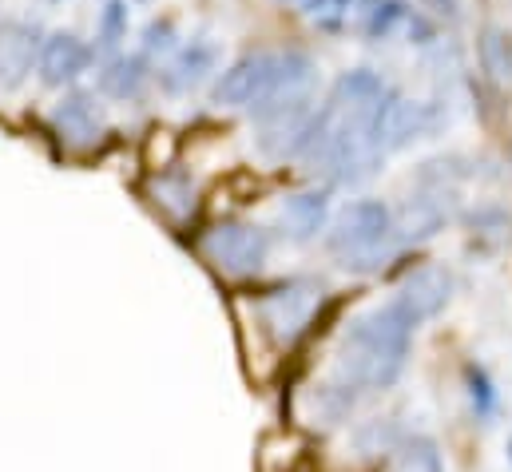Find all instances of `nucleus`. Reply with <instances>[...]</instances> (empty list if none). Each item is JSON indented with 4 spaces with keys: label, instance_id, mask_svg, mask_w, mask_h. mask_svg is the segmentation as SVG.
I'll use <instances>...</instances> for the list:
<instances>
[{
    "label": "nucleus",
    "instance_id": "1",
    "mask_svg": "<svg viewBox=\"0 0 512 472\" xmlns=\"http://www.w3.org/2000/svg\"><path fill=\"white\" fill-rule=\"evenodd\" d=\"M409 342H413V326L405 322V314L393 302L354 318L342 334L338 354H334L330 385L346 389L354 401H358V393L389 389L405 369Z\"/></svg>",
    "mask_w": 512,
    "mask_h": 472
},
{
    "label": "nucleus",
    "instance_id": "2",
    "mask_svg": "<svg viewBox=\"0 0 512 472\" xmlns=\"http://www.w3.org/2000/svg\"><path fill=\"white\" fill-rule=\"evenodd\" d=\"M314 92V60L302 48H255L239 56L227 72H219L211 100L223 108L258 112L274 100Z\"/></svg>",
    "mask_w": 512,
    "mask_h": 472
},
{
    "label": "nucleus",
    "instance_id": "3",
    "mask_svg": "<svg viewBox=\"0 0 512 472\" xmlns=\"http://www.w3.org/2000/svg\"><path fill=\"white\" fill-rule=\"evenodd\" d=\"M326 246L334 254V262L350 274H378L385 270L401 246L393 238V211L382 199H354L346 203L330 231H326Z\"/></svg>",
    "mask_w": 512,
    "mask_h": 472
},
{
    "label": "nucleus",
    "instance_id": "4",
    "mask_svg": "<svg viewBox=\"0 0 512 472\" xmlns=\"http://www.w3.org/2000/svg\"><path fill=\"white\" fill-rule=\"evenodd\" d=\"M441 123H445L441 100H413V96H401L389 88V96L378 104V112L370 119V135H374L378 151L389 155V151H405L409 143L433 135Z\"/></svg>",
    "mask_w": 512,
    "mask_h": 472
},
{
    "label": "nucleus",
    "instance_id": "5",
    "mask_svg": "<svg viewBox=\"0 0 512 472\" xmlns=\"http://www.w3.org/2000/svg\"><path fill=\"white\" fill-rule=\"evenodd\" d=\"M314 112H318L314 92L290 96V100H274V104L251 112L255 116V147L266 159H274V163L298 159L302 143H306V131L314 123Z\"/></svg>",
    "mask_w": 512,
    "mask_h": 472
},
{
    "label": "nucleus",
    "instance_id": "6",
    "mask_svg": "<svg viewBox=\"0 0 512 472\" xmlns=\"http://www.w3.org/2000/svg\"><path fill=\"white\" fill-rule=\"evenodd\" d=\"M318 302H322V286L310 282V278L278 282V286H270V290L258 298L262 322H266V330H270L278 342H294V338L314 322Z\"/></svg>",
    "mask_w": 512,
    "mask_h": 472
},
{
    "label": "nucleus",
    "instance_id": "7",
    "mask_svg": "<svg viewBox=\"0 0 512 472\" xmlns=\"http://www.w3.org/2000/svg\"><path fill=\"white\" fill-rule=\"evenodd\" d=\"M199 250L227 274H258L270 254V235L255 223H215L199 238Z\"/></svg>",
    "mask_w": 512,
    "mask_h": 472
},
{
    "label": "nucleus",
    "instance_id": "8",
    "mask_svg": "<svg viewBox=\"0 0 512 472\" xmlns=\"http://www.w3.org/2000/svg\"><path fill=\"white\" fill-rule=\"evenodd\" d=\"M453 219H457V195L453 191L413 187V195H405L401 207L393 211V238L401 250H409V246L437 238Z\"/></svg>",
    "mask_w": 512,
    "mask_h": 472
},
{
    "label": "nucleus",
    "instance_id": "9",
    "mask_svg": "<svg viewBox=\"0 0 512 472\" xmlns=\"http://www.w3.org/2000/svg\"><path fill=\"white\" fill-rule=\"evenodd\" d=\"M453 290H457L453 270H449V266H437V262H425V266H417V270L405 274V282L397 286V294H393L389 302H393V306L405 314V322L417 330V326L433 322V318L449 306Z\"/></svg>",
    "mask_w": 512,
    "mask_h": 472
},
{
    "label": "nucleus",
    "instance_id": "10",
    "mask_svg": "<svg viewBox=\"0 0 512 472\" xmlns=\"http://www.w3.org/2000/svg\"><path fill=\"white\" fill-rule=\"evenodd\" d=\"M92 64H96V48L88 40H80L76 32L44 36L40 56H36V72H40L44 88H72Z\"/></svg>",
    "mask_w": 512,
    "mask_h": 472
},
{
    "label": "nucleus",
    "instance_id": "11",
    "mask_svg": "<svg viewBox=\"0 0 512 472\" xmlns=\"http://www.w3.org/2000/svg\"><path fill=\"white\" fill-rule=\"evenodd\" d=\"M40 44L44 36L32 20H20V16L0 20V92L24 88V80L36 72Z\"/></svg>",
    "mask_w": 512,
    "mask_h": 472
},
{
    "label": "nucleus",
    "instance_id": "12",
    "mask_svg": "<svg viewBox=\"0 0 512 472\" xmlns=\"http://www.w3.org/2000/svg\"><path fill=\"white\" fill-rule=\"evenodd\" d=\"M52 127L68 147H96L108 127L104 104L96 100V92H64L60 104L52 108Z\"/></svg>",
    "mask_w": 512,
    "mask_h": 472
},
{
    "label": "nucleus",
    "instance_id": "13",
    "mask_svg": "<svg viewBox=\"0 0 512 472\" xmlns=\"http://www.w3.org/2000/svg\"><path fill=\"white\" fill-rule=\"evenodd\" d=\"M215 64H219V48L207 40H191V44L175 48L171 60L159 68V88L171 96H187L215 72Z\"/></svg>",
    "mask_w": 512,
    "mask_h": 472
},
{
    "label": "nucleus",
    "instance_id": "14",
    "mask_svg": "<svg viewBox=\"0 0 512 472\" xmlns=\"http://www.w3.org/2000/svg\"><path fill=\"white\" fill-rule=\"evenodd\" d=\"M278 219H282L286 235L294 238V242L318 238V231H326V219H330V191L326 187H314V191L286 195Z\"/></svg>",
    "mask_w": 512,
    "mask_h": 472
},
{
    "label": "nucleus",
    "instance_id": "15",
    "mask_svg": "<svg viewBox=\"0 0 512 472\" xmlns=\"http://www.w3.org/2000/svg\"><path fill=\"white\" fill-rule=\"evenodd\" d=\"M147 80H151V64H147L143 52H116V56L104 60V68L96 76V88H100V96L128 104L147 88Z\"/></svg>",
    "mask_w": 512,
    "mask_h": 472
},
{
    "label": "nucleus",
    "instance_id": "16",
    "mask_svg": "<svg viewBox=\"0 0 512 472\" xmlns=\"http://www.w3.org/2000/svg\"><path fill=\"white\" fill-rule=\"evenodd\" d=\"M374 0H302V12L306 20L318 28V32H362L366 16H370Z\"/></svg>",
    "mask_w": 512,
    "mask_h": 472
},
{
    "label": "nucleus",
    "instance_id": "17",
    "mask_svg": "<svg viewBox=\"0 0 512 472\" xmlns=\"http://www.w3.org/2000/svg\"><path fill=\"white\" fill-rule=\"evenodd\" d=\"M461 227L469 231V238H477L481 250H501L512 238V211L501 207V203H481L465 215H457Z\"/></svg>",
    "mask_w": 512,
    "mask_h": 472
},
{
    "label": "nucleus",
    "instance_id": "18",
    "mask_svg": "<svg viewBox=\"0 0 512 472\" xmlns=\"http://www.w3.org/2000/svg\"><path fill=\"white\" fill-rule=\"evenodd\" d=\"M330 96L342 100V104H350V108H378L385 96H389V84H385L374 68H350V72H342L334 80Z\"/></svg>",
    "mask_w": 512,
    "mask_h": 472
},
{
    "label": "nucleus",
    "instance_id": "19",
    "mask_svg": "<svg viewBox=\"0 0 512 472\" xmlns=\"http://www.w3.org/2000/svg\"><path fill=\"white\" fill-rule=\"evenodd\" d=\"M477 171H473V163L465 159V155H433V159H425L421 167H417V175H413V187H425V191H461V183L465 179H473Z\"/></svg>",
    "mask_w": 512,
    "mask_h": 472
},
{
    "label": "nucleus",
    "instance_id": "20",
    "mask_svg": "<svg viewBox=\"0 0 512 472\" xmlns=\"http://www.w3.org/2000/svg\"><path fill=\"white\" fill-rule=\"evenodd\" d=\"M477 60H481V72H485L497 88H509L512 84V36L501 24H489V28L477 36Z\"/></svg>",
    "mask_w": 512,
    "mask_h": 472
},
{
    "label": "nucleus",
    "instance_id": "21",
    "mask_svg": "<svg viewBox=\"0 0 512 472\" xmlns=\"http://www.w3.org/2000/svg\"><path fill=\"white\" fill-rule=\"evenodd\" d=\"M151 195L171 219H187L195 211V203H199L195 199V183H191L187 171H155L151 175Z\"/></svg>",
    "mask_w": 512,
    "mask_h": 472
},
{
    "label": "nucleus",
    "instance_id": "22",
    "mask_svg": "<svg viewBox=\"0 0 512 472\" xmlns=\"http://www.w3.org/2000/svg\"><path fill=\"white\" fill-rule=\"evenodd\" d=\"M465 393H469V405H473V417L477 421L489 425L501 413V393H497V385H493V377H489L485 365H477V361L465 365Z\"/></svg>",
    "mask_w": 512,
    "mask_h": 472
},
{
    "label": "nucleus",
    "instance_id": "23",
    "mask_svg": "<svg viewBox=\"0 0 512 472\" xmlns=\"http://www.w3.org/2000/svg\"><path fill=\"white\" fill-rule=\"evenodd\" d=\"M409 12L413 8L405 0H374V8H370V16H366V24H362L358 36H366V40H389L397 28H405Z\"/></svg>",
    "mask_w": 512,
    "mask_h": 472
},
{
    "label": "nucleus",
    "instance_id": "24",
    "mask_svg": "<svg viewBox=\"0 0 512 472\" xmlns=\"http://www.w3.org/2000/svg\"><path fill=\"white\" fill-rule=\"evenodd\" d=\"M393 472H445V465H441V453L429 437H405L397 449Z\"/></svg>",
    "mask_w": 512,
    "mask_h": 472
},
{
    "label": "nucleus",
    "instance_id": "25",
    "mask_svg": "<svg viewBox=\"0 0 512 472\" xmlns=\"http://www.w3.org/2000/svg\"><path fill=\"white\" fill-rule=\"evenodd\" d=\"M354 441H358V449L366 453V457H378V453H397L401 449V441H405V433L397 429V421H366L358 433H354Z\"/></svg>",
    "mask_w": 512,
    "mask_h": 472
},
{
    "label": "nucleus",
    "instance_id": "26",
    "mask_svg": "<svg viewBox=\"0 0 512 472\" xmlns=\"http://www.w3.org/2000/svg\"><path fill=\"white\" fill-rule=\"evenodd\" d=\"M120 40H128V4L124 0H108L100 8V24H96V48L116 52Z\"/></svg>",
    "mask_w": 512,
    "mask_h": 472
},
{
    "label": "nucleus",
    "instance_id": "27",
    "mask_svg": "<svg viewBox=\"0 0 512 472\" xmlns=\"http://www.w3.org/2000/svg\"><path fill=\"white\" fill-rule=\"evenodd\" d=\"M175 24L171 20H151L147 32H143V56H155V52H175Z\"/></svg>",
    "mask_w": 512,
    "mask_h": 472
},
{
    "label": "nucleus",
    "instance_id": "28",
    "mask_svg": "<svg viewBox=\"0 0 512 472\" xmlns=\"http://www.w3.org/2000/svg\"><path fill=\"white\" fill-rule=\"evenodd\" d=\"M425 4H429L437 16H445L449 24H457V20H461V0H425Z\"/></svg>",
    "mask_w": 512,
    "mask_h": 472
},
{
    "label": "nucleus",
    "instance_id": "29",
    "mask_svg": "<svg viewBox=\"0 0 512 472\" xmlns=\"http://www.w3.org/2000/svg\"><path fill=\"white\" fill-rule=\"evenodd\" d=\"M509 465H512V441H509Z\"/></svg>",
    "mask_w": 512,
    "mask_h": 472
},
{
    "label": "nucleus",
    "instance_id": "30",
    "mask_svg": "<svg viewBox=\"0 0 512 472\" xmlns=\"http://www.w3.org/2000/svg\"><path fill=\"white\" fill-rule=\"evenodd\" d=\"M298 4H302V0H298Z\"/></svg>",
    "mask_w": 512,
    "mask_h": 472
}]
</instances>
